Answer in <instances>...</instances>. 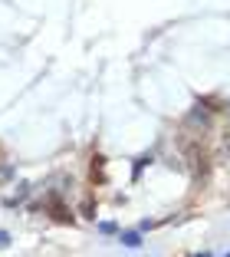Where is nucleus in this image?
<instances>
[{"label": "nucleus", "instance_id": "nucleus-1", "mask_svg": "<svg viewBox=\"0 0 230 257\" xmlns=\"http://www.w3.org/2000/svg\"><path fill=\"white\" fill-rule=\"evenodd\" d=\"M119 244H122V247H128V250H138L141 247V234H138V231H122Z\"/></svg>", "mask_w": 230, "mask_h": 257}, {"label": "nucleus", "instance_id": "nucleus-2", "mask_svg": "<svg viewBox=\"0 0 230 257\" xmlns=\"http://www.w3.org/2000/svg\"><path fill=\"white\" fill-rule=\"evenodd\" d=\"M187 122H191V125H200V128H207L210 115H207V109H204V106L197 102V106H194V112H191V119H187Z\"/></svg>", "mask_w": 230, "mask_h": 257}, {"label": "nucleus", "instance_id": "nucleus-3", "mask_svg": "<svg viewBox=\"0 0 230 257\" xmlns=\"http://www.w3.org/2000/svg\"><path fill=\"white\" fill-rule=\"evenodd\" d=\"M148 162H151V155H141V159L135 162V172H132V178H135V182H138V178H141V168L148 165Z\"/></svg>", "mask_w": 230, "mask_h": 257}, {"label": "nucleus", "instance_id": "nucleus-4", "mask_svg": "<svg viewBox=\"0 0 230 257\" xmlns=\"http://www.w3.org/2000/svg\"><path fill=\"white\" fill-rule=\"evenodd\" d=\"M99 231H102V234H119V224H115V221H102Z\"/></svg>", "mask_w": 230, "mask_h": 257}, {"label": "nucleus", "instance_id": "nucleus-5", "mask_svg": "<svg viewBox=\"0 0 230 257\" xmlns=\"http://www.w3.org/2000/svg\"><path fill=\"white\" fill-rule=\"evenodd\" d=\"M92 178H99V182L105 178V172H102V159H92Z\"/></svg>", "mask_w": 230, "mask_h": 257}, {"label": "nucleus", "instance_id": "nucleus-6", "mask_svg": "<svg viewBox=\"0 0 230 257\" xmlns=\"http://www.w3.org/2000/svg\"><path fill=\"white\" fill-rule=\"evenodd\" d=\"M82 214H86V218H96V214H92V198H86V201H82Z\"/></svg>", "mask_w": 230, "mask_h": 257}, {"label": "nucleus", "instance_id": "nucleus-7", "mask_svg": "<svg viewBox=\"0 0 230 257\" xmlns=\"http://www.w3.org/2000/svg\"><path fill=\"white\" fill-rule=\"evenodd\" d=\"M10 247V234L7 231H0V250H7Z\"/></svg>", "mask_w": 230, "mask_h": 257}, {"label": "nucleus", "instance_id": "nucleus-8", "mask_svg": "<svg viewBox=\"0 0 230 257\" xmlns=\"http://www.w3.org/2000/svg\"><path fill=\"white\" fill-rule=\"evenodd\" d=\"M223 152H227V159H230V132L223 136Z\"/></svg>", "mask_w": 230, "mask_h": 257}, {"label": "nucleus", "instance_id": "nucleus-9", "mask_svg": "<svg viewBox=\"0 0 230 257\" xmlns=\"http://www.w3.org/2000/svg\"><path fill=\"white\" fill-rule=\"evenodd\" d=\"M197 257H210V254H197Z\"/></svg>", "mask_w": 230, "mask_h": 257}, {"label": "nucleus", "instance_id": "nucleus-10", "mask_svg": "<svg viewBox=\"0 0 230 257\" xmlns=\"http://www.w3.org/2000/svg\"><path fill=\"white\" fill-rule=\"evenodd\" d=\"M227 257H230V254H227Z\"/></svg>", "mask_w": 230, "mask_h": 257}]
</instances>
